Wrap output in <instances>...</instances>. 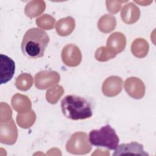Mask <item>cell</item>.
Wrapping results in <instances>:
<instances>
[{"mask_svg":"<svg viewBox=\"0 0 156 156\" xmlns=\"http://www.w3.org/2000/svg\"><path fill=\"white\" fill-rule=\"evenodd\" d=\"M48 34L43 29L34 27L25 33L21 45L23 54L30 58H38L44 55L49 43Z\"/></svg>","mask_w":156,"mask_h":156,"instance_id":"cell-1","label":"cell"},{"mask_svg":"<svg viewBox=\"0 0 156 156\" xmlns=\"http://www.w3.org/2000/svg\"><path fill=\"white\" fill-rule=\"evenodd\" d=\"M63 114L72 120L85 119L93 115L91 105L85 98L76 95H67L61 102Z\"/></svg>","mask_w":156,"mask_h":156,"instance_id":"cell-2","label":"cell"},{"mask_svg":"<svg viewBox=\"0 0 156 156\" xmlns=\"http://www.w3.org/2000/svg\"><path fill=\"white\" fill-rule=\"evenodd\" d=\"M90 143L96 147H102L110 150H115L118 147L119 139L114 129L106 124L100 129L92 130L89 133Z\"/></svg>","mask_w":156,"mask_h":156,"instance_id":"cell-3","label":"cell"},{"mask_svg":"<svg viewBox=\"0 0 156 156\" xmlns=\"http://www.w3.org/2000/svg\"><path fill=\"white\" fill-rule=\"evenodd\" d=\"M66 151L72 154H86L91 150L86 133L79 132L71 135L66 144Z\"/></svg>","mask_w":156,"mask_h":156,"instance_id":"cell-4","label":"cell"},{"mask_svg":"<svg viewBox=\"0 0 156 156\" xmlns=\"http://www.w3.org/2000/svg\"><path fill=\"white\" fill-rule=\"evenodd\" d=\"M59 80V74L54 71H41L35 76V87L40 90L47 89L57 83Z\"/></svg>","mask_w":156,"mask_h":156,"instance_id":"cell-5","label":"cell"},{"mask_svg":"<svg viewBox=\"0 0 156 156\" xmlns=\"http://www.w3.org/2000/svg\"><path fill=\"white\" fill-rule=\"evenodd\" d=\"M18 137V130L14 121L10 120L0 124V141L2 144L12 145Z\"/></svg>","mask_w":156,"mask_h":156,"instance_id":"cell-6","label":"cell"},{"mask_svg":"<svg viewBox=\"0 0 156 156\" xmlns=\"http://www.w3.org/2000/svg\"><path fill=\"white\" fill-rule=\"evenodd\" d=\"M61 56L63 62L70 67L78 66L82 60V54L79 48L73 44L66 45L62 51Z\"/></svg>","mask_w":156,"mask_h":156,"instance_id":"cell-7","label":"cell"},{"mask_svg":"<svg viewBox=\"0 0 156 156\" xmlns=\"http://www.w3.org/2000/svg\"><path fill=\"white\" fill-rule=\"evenodd\" d=\"M15 71L14 61L7 55L1 54L0 56V83H6L13 77Z\"/></svg>","mask_w":156,"mask_h":156,"instance_id":"cell-8","label":"cell"},{"mask_svg":"<svg viewBox=\"0 0 156 156\" xmlns=\"http://www.w3.org/2000/svg\"><path fill=\"white\" fill-rule=\"evenodd\" d=\"M124 88L128 94L134 99H140L145 93V87L142 80L135 77L126 80Z\"/></svg>","mask_w":156,"mask_h":156,"instance_id":"cell-9","label":"cell"},{"mask_svg":"<svg viewBox=\"0 0 156 156\" xmlns=\"http://www.w3.org/2000/svg\"><path fill=\"white\" fill-rule=\"evenodd\" d=\"M122 80L118 76H113L106 79L102 85L103 94L107 97H113L121 91Z\"/></svg>","mask_w":156,"mask_h":156,"instance_id":"cell-10","label":"cell"},{"mask_svg":"<svg viewBox=\"0 0 156 156\" xmlns=\"http://www.w3.org/2000/svg\"><path fill=\"white\" fill-rule=\"evenodd\" d=\"M126 39L124 35L121 32H115L111 34L107 40V48L108 51L116 55L125 48Z\"/></svg>","mask_w":156,"mask_h":156,"instance_id":"cell-11","label":"cell"},{"mask_svg":"<svg viewBox=\"0 0 156 156\" xmlns=\"http://www.w3.org/2000/svg\"><path fill=\"white\" fill-rule=\"evenodd\" d=\"M123 154H133L144 156H149V154L143 149V146L138 143L133 141L130 143H123L118 146L113 155H120Z\"/></svg>","mask_w":156,"mask_h":156,"instance_id":"cell-12","label":"cell"},{"mask_svg":"<svg viewBox=\"0 0 156 156\" xmlns=\"http://www.w3.org/2000/svg\"><path fill=\"white\" fill-rule=\"evenodd\" d=\"M139 8L133 2H129L124 5L121 9V17L122 21L128 24L135 23L140 18Z\"/></svg>","mask_w":156,"mask_h":156,"instance_id":"cell-13","label":"cell"},{"mask_svg":"<svg viewBox=\"0 0 156 156\" xmlns=\"http://www.w3.org/2000/svg\"><path fill=\"white\" fill-rule=\"evenodd\" d=\"M13 108L18 113L23 114L31 110V102L27 96L21 94H16L13 96L11 100Z\"/></svg>","mask_w":156,"mask_h":156,"instance_id":"cell-14","label":"cell"},{"mask_svg":"<svg viewBox=\"0 0 156 156\" xmlns=\"http://www.w3.org/2000/svg\"><path fill=\"white\" fill-rule=\"evenodd\" d=\"M75 27L74 19L71 16L62 18L56 24L55 28L57 34L60 36L69 35Z\"/></svg>","mask_w":156,"mask_h":156,"instance_id":"cell-15","label":"cell"},{"mask_svg":"<svg viewBox=\"0 0 156 156\" xmlns=\"http://www.w3.org/2000/svg\"><path fill=\"white\" fill-rule=\"evenodd\" d=\"M46 7L45 2L43 1H32L26 6L24 12L30 18H34L40 15L44 11Z\"/></svg>","mask_w":156,"mask_h":156,"instance_id":"cell-16","label":"cell"},{"mask_svg":"<svg viewBox=\"0 0 156 156\" xmlns=\"http://www.w3.org/2000/svg\"><path fill=\"white\" fill-rule=\"evenodd\" d=\"M149 50L148 43L143 38L135 40L131 45V51L133 54L138 58L145 57Z\"/></svg>","mask_w":156,"mask_h":156,"instance_id":"cell-17","label":"cell"},{"mask_svg":"<svg viewBox=\"0 0 156 156\" xmlns=\"http://www.w3.org/2000/svg\"><path fill=\"white\" fill-rule=\"evenodd\" d=\"M98 27L103 33H109L113 30L116 27V19L110 15H105L99 19Z\"/></svg>","mask_w":156,"mask_h":156,"instance_id":"cell-18","label":"cell"},{"mask_svg":"<svg viewBox=\"0 0 156 156\" xmlns=\"http://www.w3.org/2000/svg\"><path fill=\"white\" fill-rule=\"evenodd\" d=\"M35 119V114L34 111L31 110L30 112L26 113H18L16 116V122L21 127L27 129L33 125Z\"/></svg>","mask_w":156,"mask_h":156,"instance_id":"cell-19","label":"cell"},{"mask_svg":"<svg viewBox=\"0 0 156 156\" xmlns=\"http://www.w3.org/2000/svg\"><path fill=\"white\" fill-rule=\"evenodd\" d=\"M33 84V78L29 74L23 73L18 76L15 81V86L17 89L21 91H26L30 88Z\"/></svg>","mask_w":156,"mask_h":156,"instance_id":"cell-20","label":"cell"},{"mask_svg":"<svg viewBox=\"0 0 156 156\" xmlns=\"http://www.w3.org/2000/svg\"><path fill=\"white\" fill-rule=\"evenodd\" d=\"M64 92L62 86L57 85L48 90L46 94V98L48 102L54 104H56L57 101L60 98Z\"/></svg>","mask_w":156,"mask_h":156,"instance_id":"cell-21","label":"cell"},{"mask_svg":"<svg viewBox=\"0 0 156 156\" xmlns=\"http://www.w3.org/2000/svg\"><path fill=\"white\" fill-rule=\"evenodd\" d=\"M55 21V18L52 16L44 14L36 20V24L38 27L45 30H50L53 28Z\"/></svg>","mask_w":156,"mask_h":156,"instance_id":"cell-22","label":"cell"},{"mask_svg":"<svg viewBox=\"0 0 156 156\" xmlns=\"http://www.w3.org/2000/svg\"><path fill=\"white\" fill-rule=\"evenodd\" d=\"M116 57L111 53L106 47H100L95 52V58L99 62H106Z\"/></svg>","mask_w":156,"mask_h":156,"instance_id":"cell-23","label":"cell"},{"mask_svg":"<svg viewBox=\"0 0 156 156\" xmlns=\"http://www.w3.org/2000/svg\"><path fill=\"white\" fill-rule=\"evenodd\" d=\"M126 1H111L112 5H111L107 1H106V5L107 8L109 12L112 13H118L121 7V3L122 2H126Z\"/></svg>","mask_w":156,"mask_h":156,"instance_id":"cell-24","label":"cell"}]
</instances>
